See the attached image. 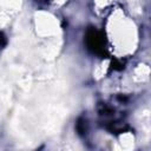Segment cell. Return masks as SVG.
<instances>
[{
	"mask_svg": "<svg viewBox=\"0 0 151 151\" xmlns=\"http://www.w3.org/2000/svg\"><path fill=\"white\" fill-rule=\"evenodd\" d=\"M87 45L91 50H93L96 53H98L99 51H101V38L98 35V32L97 31H90L87 33Z\"/></svg>",
	"mask_w": 151,
	"mask_h": 151,
	"instance_id": "1",
	"label": "cell"
}]
</instances>
